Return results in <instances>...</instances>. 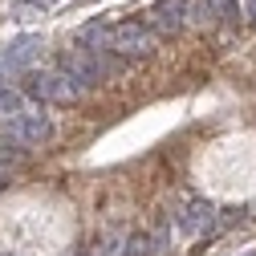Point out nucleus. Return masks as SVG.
Instances as JSON below:
<instances>
[{
    "label": "nucleus",
    "instance_id": "6e6552de",
    "mask_svg": "<svg viewBox=\"0 0 256 256\" xmlns=\"http://www.w3.org/2000/svg\"><path fill=\"white\" fill-rule=\"evenodd\" d=\"M20 110H24V98H20V90H0V114H12V118H20Z\"/></svg>",
    "mask_w": 256,
    "mask_h": 256
},
{
    "label": "nucleus",
    "instance_id": "39448f33",
    "mask_svg": "<svg viewBox=\"0 0 256 256\" xmlns=\"http://www.w3.org/2000/svg\"><path fill=\"white\" fill-rule=\"evenodd\" d=\"M212 220H216V208H212L208 200H191L187 212L179 216V232H183V236H200V232L212 228Z\"/></svg>",
    "mask_w": 256,
    "mask_h": 256
},
{
    "label": "nucleus",
    "instance_id": "9b49d317",
    "mask_svg": "<svg viewBox=\"0 0 256 256\" xmlns=\"http://www.w3.org/2000/svg\"><path fill=\"white\" fill-rule=\"evenodd\" d=\"M24 4H37V8H45V4H53V0H24Z\"/></svg>",
    "mask_w": 256,
    "mask_h": 256
},
{
    "label": "nucleus",
    "instance_id": "f03ea898",
    "mask_svg": "<svg viewBox=\"0 0 256 256\" xmlns=\"http://www.w3.org/2000/svg\"><path fill=\"white\" fill-rule=\"evenodd\" d=\"M114 53H122V57H146L150 49H154V37H150V28L146 24H138V20H122V24H114L110 28V41H106Z\"/></svg>",
    "mask_w": 256,
    "mask_h": 256
},
{
    "label": "nucleus",
    "instance_id": "0eeeda50",
    "mask_svg": "<svg viewBox=\"0 0 256 256\" xmlns=\"http://www.w3.org/2000/svg\"><path fill=\"white\" fill-rule=\"evenodd\" d=\"M12 134H16L20 142H41V138L53 134V126H49L45 114H20V118L12 122Z\"/></svg>",
    "mask_w": 256,
    "mask_h": 256
},
{
    "label": "nucleus",
    "instance_id": "f8f14e48",
    "mask_svg": "<svg viewBox=\"0 0 256 256\" xmlns=\"http://www.w3.org/2000/svg\"><path fill=\"white\" fill-rule=\"evenodd\" d=\"M248 12H252V16H256V0H248Z\"/></svg>",
    "mask_w": 256,
    "mask_h": 256
},
{
    "label": "nucleus",
    "instance_id": "7ed1b4c3",
    "mask_svg": "<svg viewBox=\"0 0 256 256\" xmlns=\"http://www.w3.org/2000/svg\"><path fill=\"white\" fill-rule=\"evenodd\" d=\"M24 94H33L37 102H74L78 98V86L66 74H28L24 78Z\"/></svg>",
    "mask_w": 256,
    "mask_h": 256
},
{
    "label": "nucleus",
    "instance_id": "f257e3e1",
    "mask_svg": "<svg viewBox=\"0 0 256 256\" xmlns=\"http://www.w3.org/2000/svg\"><path fill=\"white\" fill-rule=\"evenodd\" d=\"M57 61H61V74H66L74 86H98L106 74L118 70L114 61H106L102 53H90V49H82V45H70Z\"/></svg>",
    "mask_w": 256,
    "mask_h": 256
},
{
    "label": "nucleus",
    "instance_id": "20e7f679",
    "mask_svg": "<svg viewBox=\"0 0 256 256\" xmlns=\"http://www.w3.org/2000/svg\"><path fill=\"white\" fill-rule=\"evenodd\" d=\"M187 4L191 0H158V4L150 8V24L158 28V33H179V28L187 24Z\"/></svg>",
    "mask_w": 256,
    "mask_h": 256
},
{
    "label": "nucleus",
    "instance_id": "1a4fd4ad",
    "mask_svg": "<svg viewBox=\"0 0 256 256\" xmlns=\"http://www.w3.org/2000/svg\"><path fill=\"white\" fill-rule=\"evenodd\" d=\"M122 256H150V236H142V232H134L130 240L122 244Z\"/></svg>",
    "mask_w": 256,
    "mask_h": 256
},
{
    "label": "nucleus",
    "instance_id": "ddd939ff",
    "mask_svg": "<svg viewBox=\"0 0 256 256\" xmlns=\"http://www.w3.org/2000/svg\"><path fill=\"white\" fill-rule=\"evenodd\" d=\"M4 167H8V158H4V154H0V171H4Z\"/></svg>",
    "mask_w": 256,
    "mask_h": 256
},
{
    "label": "nucleus",
    "instance_id": "9d476101",
    "mask_svg": "<svg viewBox=\"0 0 256 256\" xmlns=\"http://www.w3.org/2000/svg\"><path fill=\"white\" fill-rule=\"evenodd\" d=\"M102 256H122V232H110L102 240Z\"/></svg>",
    "mask_w": 256,
    "mask_h": 256
},
{
    "label": "nucleus",
    "instance_id": "4468645a",
    "mask_svg": "<svg viewBox=\"0 0 256 256\" xmlns=\"http://www.w3.org/2000/svg\"><path fill=\"white\" fill-rule=\"evenodd\" d=\"M244 256H256V252H244Z\"/></svg>",
    "mask_w": 256,
    "mask_h": 256
},
{
    "label": "nucleus",
    "instance_id": "423d86ee",
    "mask_svg": "<svg viewBox=\"0 0 256 256\" xmlns=\"http://www.w3.org/2000/svg\"><path fill=\"white\" fill-rule=\"evenodd\" d=\"M37 53H41V37H37V33L16 37V41L4 49V66H8V70H24V66H28V61H33Z\"/></svg>",
    "mask_w": 256,
    "mask_h": 256
}]
</instances>
